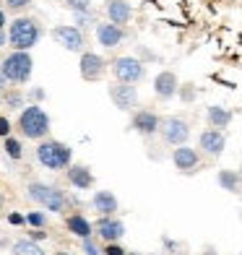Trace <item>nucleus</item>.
Instances as JSON below:
<instances>
[{
    "label": "nucleus",
    "mask_w": 242,
    "mask_h": 255,
    "mask_svg": "<svg viewBox=\"0 0 242 255\" xmlns=\"http://www.w3.org/2000/svg\"><path fill=\"white\" fill-rule=\"evenodd\" d=\"M5 31H8V47L21 52H31L44 37L42 21L34 16H16L13 21H8Z\"/></svg>",
    "instance_id": "f257e3e1"
},
{
    "label": "nucleus",
    "mask_w": 242,
    "mask_h": 255,
    "mask_svg": "<svg viewBox=\"0 0 242 255\" xmlns=\"http://www.w3.org/2000/svg\"><path fill=\"white\" fill-rule=\"evenodd\" d=\"M16 130L24 141H44L50 138V130H52V120L50 115L44 112L42 104H26L24 110L18 112V120H16Z\"/></svg>",
    "instance_id": "f03ea898"
},
{
    "label": "nucleus",
    "mask_w": 242,
    "mask_h": 255,
    "mask_svg": "<svg viewBox=\"0 0 242 255\" xmlns=\"http://www.w3.org/2000/svg\"><path fill=\"white\" fill-rule=\"evenodd\" d=\"M34 156L50 172H60V169L65 172L73 164V148L65 141H57V138H44V141H39L37 148H34Z\"/></svg>",
    "instance_id": "7ed1b4c3"
},
{
    "label": "nucleus",
    "mask_w": 242,
    "mask_h": 255,
    "mask_svg": "<svg viewBox=\"0 0 242 255\" xmlns=\"http://www.w3.org/2000/svg\"><path fill=\"white\" fill-rule=\"evenodd\" d=\"M26 195H29V201H34L37 206H42L44 211H52V214H65L68 203H71V201H68V195L60 188L47 185L42 180H31L26 185Z\"/></svg>",
    "instance_id": "20e7f679"
},
{
    "label": "nucleus",
    "mask_w": 242,
    "mask_h": 255,
    "mask_svg": "<svg viewBox=\"0 0 242 255\" xmlns=\"http://www.w3.org/2000/svg\"><path fill=\"white\" fill-rule=\"evenodd\" d=\"M0 68H3V76L8 81V86H24L34 76V57H31V52L10 50L3 60H0Z\"/></svg>",
    "instance_id": "39448f33"
},
{
    "label": "nucleus",
    "mask_w": 242,
    "mask_h": 255,
    "mask_svg": "<svg viewBox=\"0 0 242 255\" xmlns=\"http://www.w3.org/2000/svg\"><path fill=\"white\" fill-rule=\"evenodd\" d=\"M110 71L115 76V81H122V84H141L146 78V63L135 55H120L110 63Z\"/></svg>",
    "instance_id": "423d86ee"
},
{
    "label": "nucleus",
    "mask_w": 242,
    "mask_h": 255,
    "mask_svg": "<svg viewBox=\"0 0 242 255\" xmlns=\"http://www.w3.org/2000/svg\"><path fill=\"white\" fill-rule=\"evenodd\" d=\"M50 37H52L55 44H60L65 52L81 55V52L86 50V31L73 26V24H57V26H52L50 29Z\"/></svg>",
    "instance_id": "0eeeda50"
},
{
    "label": "nucleus",
    "mask_w": 242,
    "mask_h": 255,
    "mask_svg": "<svg viewBox=\"0 0 242 255\" xmlns=\"http://www.w3.org/2000/svg\"><path fill=\"white\" fill-rule=\"evenodd\" d=\"M159 135L167 146H182V143H188V138H190V123L185 118H177V115L161 118Z\"/></svg>",
    "instance_id": "6e6552de"
},
{
    "label": "nucleus",
    "mask_w": 242,
    "mask_h": 255,
    "mask_svg": "<svg viewBox=\"0 0 242 255\" xmlns=\"http://www.w3.org/2000/svg\"><path fill=\"white\" fill-rule=\"evenodd\" d=\"M159 128H161V115L148 110V107H138L130 112V130L138 133L141 138H154L159 135Z\"/></svg>",
    "instance_id": "1a4fd4ad"
},
{
    "label": "nucleus",
    "mask_w": 242,
    "mask_h": 255,
    "mask_svg": "<svg viewBox=\"0 0 242 255\" xmlns=\"http://www.w3.org/2000/svg\"><path fill=\"white\" fill-rule=\"evenodd\" d=\"M107 71H110V63L99 52H94V50H84V52H81L78 73H81V78H84V81H89V84L102 81V78L107 76Z\"/></svg>",
    "instance_id": "9d476101"
},
{
    "label": "nucleus",
    "mask_w": 242,
    "mask_h": 255,
    "mask_svg": "<svg viewBox=\"0 0 242 255\" xmlns=\"http://www.w3.org/2000/svg\"><path fill=\"white\" fill-rule=\"evenodd\" d=\"M107 97H110V102H112L120 112H133V110H138V86H133V84L112 81V84L107 86Z\"/></svg>",
    "instance_id": "9b49d317"
},
{
    "label": "nucleus",
    "mask_w": 242,
    "mask_h": 255,
    "mask_svg": "<svg viewBox=\"0 0 242 255\" xmlns=\"http://www.w3.org/2000/svg\"><path fill=\"white\" fill-rule=\"evenodd\" d=\"M94 37L105 50H115L128 39V31H125V26L110 24V21H97L94 24Z\"/></svg>",
    "instance_id": "f8f14e48"
},
{
    "label": "nucleus",
    "mask_w": 242,
    "mask_h": 255,
    "mask_svg": "<svg viewBox=\"0 0 242 255\" xmlns=\"http://www.w3.org/2000/svg\"><path fill=\"white\" fill-rule=\"evenodd\" d=\"M227 148V133L224 130H216V128H206V130L198 135V151L211 156V159H219Z\"/></svg>",
    "instance_id": "ddd939ff"
},
{
    "label": "nucleus",
    "mask_w": 242,
    "mask_h": 255,
    "mask_svg": "<svg viewBox=\"0 0 242 255\" xmlns=\"http://www.w3.org/2000/svg\"><path fill=\"white\" fill-rule=\"evenodd\" d=\"M172 164H175V169L182 172V175H190V172H195L201 167V151L188 146V143L175 146V151H172Z\"/></svg>",
    "instance_id": "4468645a"
},
{
    "label": "nucleus",
    "mask_w": 242,
    "mask_h": 255,
    "mask_svg": "<svg viewBox=\"0 0 242 255\" xmlns=\"http://www.w3.org/2000/svg\"><path fill=\"white\" fill-rule=\"evenodd\" d=\"M94 235L102 242H120L125 237V222L118 216H99L94 224Z\"/></svg>",
    "instance_id": "2eb2a0df"
},
{
    "label": "nucleus",
    "mask_w": 242,
    "mask_h": 255,
    "mask_svg": "<svg viewBox=\"0 0 242 255\" xmlns=\"http://www.w3.org/2000/svg\"><path fill=\"white\" fill-rule=\"evenodd\" d=\"M177 89H180V78L175 71H159L154 76V97L159 102H172L177 97Z\"/></svg>",
    "instance_id": "dca6fc26"
},
{
    "label": "nucleus",
    "mask_w": 242,
    "mask_h": 255,
    "mask_svg": "<svg viewBox=\"0 0 242 255\" xmlns=\"http://www.w3.org/2000/svg\"><path fill=\"white\" fill-rule=\"evenodd\" d=\"M105 16L110 24H118V26H128L135 10L130 0H105Z\"/></svg>",
    "instance_id": "f3484780"
},
{
    "label": "nucleus",
    "mask_w": 242,
    "mask_h": 255,
    "mask_svg": "<svg viewBox=\"0 0 242 255\" xmlns=\"http://www.w3.org/2000/svg\"><path fill=\"white\" fill-rule=\"evenodd\" d=\"M65 180H68V185H71L73 190H91L94 188V182H97V177H94V172H91V167H86V164H73L65 169Z\"/></svg>",
    "instance_id": "a211bd4d"
},
{
    "label": "nucleus",
    "mask_w": 242,
    "mask_h": 255,
    "mask_svg": "<svg viewBox=\"0 0 242 255\" xmlns=\"http://www.w3.org/2000/svg\"><path fill=\"white\" fill-rule=\"evenodd\" d=\"M91 208H94L99 216H118L120 201L112 190H97L94 195H91Z\"/></svg>",
    "instance_id": "6ab92c4d"
},
{
    "label": "nucleus",
    "mask_w": 242,
    "mask_h": 255,
    "mask_svg": "<svg viewBox=\"0 0 242 255\" xmlns=\"http://www.w3.org/2000/svg\"><path fill=\"white\" fill-rule=\"evenodd\" d=\"M235 120V112L229 107H222V104H211V107H206V123L209 128H216V130H224L229 128Z\"/></svg>",
    "instance_id": "aec40b11"
},
{
    "label": "nucleus",
    "mask_w": 242,
    "mask_h": 255,
    "mask_svg": "<svg viewBox=\"0 0 242 255\" xmlns=\"http://www.w3.org/2000/svg\"><path fill=\"white\" fill-rule=\"evenodd\" d=\"M65 229L71 232L73 237H78V240H86V237H94V224L89 222V219L84 216V214H68L65 216Z\"/></svg>",
    "instance_id": "412c9836"
},
{
    "label": "nucleus",
    "mask_w": 242,
    "mask_h": 255,
    "mask_svg": "<svg viewBox=\"0 0 242 255\" xmlns=\"http://www.w3.org/2000/svg\"><path fill=\"white\" fill-rule=\"evenodd\" d=\"M0 97H3V107H8V110H13V112H21L26 107V94L21 91L18 86H5L3 91H0Z\"/></svg>",
    "instance_id": "4be33fe9"
},
{
    "label": "nucleus",
    "mask_w": 242,
    "mask_h": 255,
    "mask_svg": "<svg viewBox=\"0 0 242 255\" xmlns=\"http://www.w3.org/2000/svg\"><path fill=\"white\" fill-rule=\"evenodd\" d=\"M216 182H219V188L227 190V193H240L242 190V180H240L237 169H219L216 172Z\"/></svg>",
    "instance_id": "5701e85b"
},
{
    "label": "nucleus",
    "mask_w": 242,
    "mask_h": 255,
    "mask_svg": "<svg viewBox=\"0 0 242 255\" xmlns=\"http://www.w3.org/2000/svg\"><path fill=\"white\" fill-rule=\"evenodd\" d=\"M10 253H13V255H47V253L42 250L39 242H34V240H29V237L16 240L13 245H10Z\"/></svg>",
    "instance_id": "b1692460"
},
{
    "label": "nucleus",
    "mask_w": 242,
    "mask_h": 255,
    "mask_svg": "<svg viewBox=\"0 0 242 255\" xmlns=\"http://www.w3.org/2000/svg\"><path fill=\"white\" fill-rule=\"evenodd\" d=\"M3 151H5L8 159L21 161L24 159V141H21L18 135H8V138H3Z\"/></svg>",
    "instance_id": "393cba45"
},
{
    "label": "nucleus",
    "mask_w": 242,
    "mask_h": 255,
    "mask_svg": "<svg viewBox=\"0 0 242 255\" xmlns=\"http://www.w3.org/2000/svg\"><path fill=\"white\" fill-rule=\"evenodd\" d=\"M63 5L71 10V13H94V3L91 0H63Z\"/></svg>",
    "instance_id": "a878e982"
},
{
    "label": "nucleus",
    "mask_w": 242,
    "mask_h": 255,
    "mask_svg": "<svg viewBox=\"0 0 242 255\" xmlns=\"http://www.w3.org/2000/svg\"><path fill=\"white\" fill-rule=\"evenodd\" d=\"M31 5H34V0H3V8L8 13H16V16H24Z\"/></svg>",
    "instance_id": "bb28decb"
},
{
    "label": "nucleus",
    "mask_w": 242,
    "mask_h": 255,
    "mask_svg": "<svg viewBox=\"0 0 242 255\" xmlns=\"http://www.w3.org/2000/svg\"><path fill=\"white\" fill-rule=\"evenodd\" d=\"M177 99L182 102V104H193L195 99H198V89H195V84H180V89H177Z\"/></svg>",
    "instance_id": "cd10ccee"
},
{
    "label": "nucleus",
    "mask_w": 242,
    "mask_h": 255,
    "mask_svg": "<svg viewBox=\"0 0 242 255\" xmlns=\"http://www.w3.org/2000/svg\"><path fill=\"white\" fill-rule=\"evenodd\" d=\"M26 227L44 229V227H47V214H44V211H29L26 214Z\"/></svg>",
    "instance_id": "c85d7f7f"
},
{
    "label": "nucleus",
    "mask_w": 242,
    "mask_h": 255,
    "mask_svg": "<svg viewBox=\"0 0 242 255\" xmlns=\"http://www.w3.org/2000/svg\"><path fill=\"white\" fill-rule=\"evenodd\" d=\"M81 250H84L86 255H102V245H99V240H97V237L81 240Z\"/></svg>",
    "instance_id": "c756f323"
},
{
    "label": "nucleus",
    "mask_w": 242,
    "mask_h": 255,
    "mask_svg": "<svg viewBox=\"0 0 242 255\" xmlns=\"http://www.w3.org/2000/svg\"><path fill=\"white\" fill-rule=\"evenodd\" d=\"M91 24H97V13H76L73 16V26H78V29H86Z\"/></svg>",
    "instance_id": "7c9ffc66"
},
{
    "label": "nucleus",
    "mask_w": 242,
    "mask_h": 255,
    "mask_svg": "<svg viewBox=\"0 0 242 255\" xmlns=\"http://www.w3.org/2000/svg\"><path fill=\"white\" fill-rule=\"evenodd\" d=\"M26 99H29V104H42L44 99H47V91H44L42 86H31L26 91Z\"/></svg>",
    "instance_id": "2f4dec72"
},
{
    "label": "nucleus",
    "mask_w": 242,
    "mask_h": 255,
    "mask_svg": "<svg viewBox=\"0 0 242 255\" xmlns=\"http://www.w3.org/2000/svg\"><path fill=\"white\" fill-rule=\"evenodd\" d=\"M125 250L120 242H105V248H102V255H125Z\"/></svg>",
    "instance_id": "473e14b6"
},
{
    "label": "nucleus",
    "mask_w": 242,
    "mask_h": 255,
    "mask_svg": "<svg viewBox=\"0 0 242 255\" xmlns=\"http://www.w3.org/2000/svg\"><path fill=\"white\" fill-rule=\"evenodd\" d=\"M8 135H13V123L5 115H0V138H8Z\"/></svg>",
    "instance_id": "72a5a7b5"
},
{
    "label": "nucleus",
    "mask_w": 242,
    "mask_h": 255,
    "mask_svg": "<svg viewBox=\"0 0 242 255\" xmlns=\"http://www.w3.org/2000/svg\"><path fill=\"white\" fill-rule=\"evenodd\" d=\"M8 224L10 227H26V216L18 214V211H10L8 214Z\"/></svg>",
    "instance_id": "f704fd0d"
},
{
    "label": "nucleus",
    "mask_w": 242,
    "mask_h": 255,
    "mask_svg": "<svg viewBox=\"0 0 242 255\" xmlns=\"http://www.w3.org/2000/svg\"><path fill=\"white\" fill-rule=\"evenodd\" d=\"M29 240L42 242V240H47V232H42V229H31V232H29Z\"/></svg>",
    "instance_id": "c9c22d12"
},
{
    "label": "nucleus",
    "mask_w": 242,
    "mask_h": 255,
    "mask_svg": "<svg viewBox=\"0 0 242 255\" xmlns=\"http://www.w3.org/2000/svg\"><path fill=\"white\" fill-rule=\"evenodd\" d=\"M0 29H8V10L0 8Z\"/></svg>",
    "instance_id": "e433bc0d"
},
{
    "label": "nucleus",
    "mask_w": 242,
    "mask_h": 255,
    "mask_svg": "<svg viewBox=\"0 0 242 255\" xmlns=\"http://www.w3.org/2000/svg\"><path fill=\"white\" fill-rule=\"evenodd\" d=\"M0 47H8V31L0 29Z\"/></svg>",
    "instance_id": "4c0bfd02"
},
{
    "label": "nucleus",
    "mask_w": 242,
    "mask_h": 255,
    "mask_svg": "<svg viewBox=\"0 0 242 255\" xmlns=\"http://www.w3.org/2000/svg\"><path fill=\"white\" fill-rule=\"evenodd\" d=\"M8 86V81H5V76H3V68H0V91H3Z\"/></svg>",
    "instance_id": "58836bf2"
},
{
    "label": "nucleus",
    "mask_w": 242,
    "mask_h": 255,
    "mask_svg": "<svg viewBox=\"0 0 242 255\" xmlns=\"http://www.w3.org/2000/svg\"><path fill=\"white\" fill-rule=\"evenodd\" d=\"M55 255H73V253H65V250H60V253H55Z\"/></svg>",
    "instance_id": "ea45409f"
},
{
    "label": "nucleus",
    "mask_w": 242,
    "mask_h": 255,
    "mask_svg": "<svg viewBox=\"0 0 242 255\" xmlns=\"http://www.w3.org/2000/svg\"><path fill=\"white\" fill-rule=\"evenodd\" d=\"M0 211H3V195H0Z\"/></svg>",
    "instance_id": "a19ab883"
},
{
    "label": "nucleus",
    "mask_w": 242,
    "mask_h": 255,
    "mask_svg": "<svg viewBox=\"0 0 242 255\" xmlns=\"http://www.w3.org/2000/svg\"><path fill=\"white\" fill-rule=\"evenodd\" d=\"M237 172H240V180H242V164H240V169H237Z\"/></svg>",
    "instance_id": "79ce46f5"
},
{
    "label": "nucleus",
    "mask_w": 242,
    "mask_h": 255,
    "mask_svg": "<svg viewBox=\"0 0 242 255\" xmlns=\"http://www.w3.org/2000/svg\"><path fill=\"white\" fill-rule=\"evenodd\" d=\"M125 255H141V253H125Z\"/></svg>",
    "instance_id": "37998d69"
},
{
    "label": "nucleus",
    "mask_w": 242,
    "mask_h": 255,
    "mask_svg": "<svg viewBox=\"0 0 242 255\" xmlns=\"http://www.w3.org/2000/svg\"><path fill=\"white\" fill-rule=\"evenodd\" d=\"M206 255H216V253H211V250H209V253H206Z\"/></svg>",
    "instance_id": "c03bdc74"
},
{
    "label": "nucleus",
    "mask_w": 242,
    "mask_h": 255,
    "mask_svg": "<svg viewBox=\"0 0 242 255\" xmlns=\"http://www.w3.org/2000/svg\"><path fill=\"white\" fill-rule=\"evenodd\" d=\"M0 107H3V97H0Z\"/></svg>",
    "instance_id": "a18cd8bd"
},
{
    "label": "nucleus",
    "mask_w": 242,
    "mask_h": 255,
    "mask_svg": "<svg viewBox=\"0 0 242 255\" xmlns=\"http://www.w3.org/2000/svg\"><path fill=\"white\" fill-rule=\"evenodd\" d=\"M156 255H167V253H156Z\"/></svg>",
    "instance_id": "49530a36"
},
{
    "label": "nucleus",
    "mask_w": 242,
    "mask_h": 255,
    "mask_svg": "<svg viewBox=\"0 0 242 255\" xmlns=\"http://www.w3.org/2000/svg\"><path fill=\"white\" fill-rule=\"evenodd\" d=\"M240 255H242V253H240Z\"/></svg>",
    "instance_id": "de8ad7c7"
}]
</instances>
